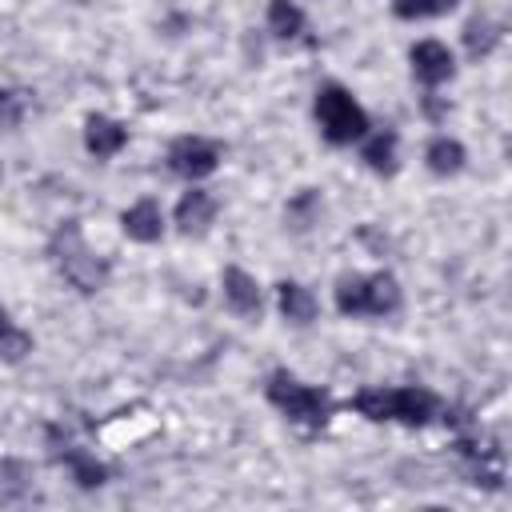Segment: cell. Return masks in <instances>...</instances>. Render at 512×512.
Wrapping results in <instances>:
<instances>
[{"label": "cell", "instance_id": "obj_14", "mask_svg": "<svg viewBox=\"0 0 512 512\" xmlns=\"http://www.w3.org/2000/svg\"><path fill=\"white\" fill-rule=\"evenodd\" d=\"M364 164L372 168V172H380V176H392L396 172V132H376V136H368V144H364Z\"/></svg>", "mask_w": 512, "mask_h": 512}, {"label": "cell", "instance_id": "obj_16", "mask_svg": "<svg viewBox=\"0 0 512 512\" xmlns=\"http://www.w3.org/2000/svg\"><path fill=\"white\" fill-rule=\"evenodd\" d=\"M268 32L280 36V40H292L304 32V12L292 4V0H272L268 4Z\"/></svg>", "mask_w": 512, "mask_h": 512}, {"label": "cell", "instance_id": "obj_3", "mask_svg": "<svg viewBox=\"0 0 512 512\" xmlns=\"http://www.w3.org/2000/svg\"><path fill=\"white\" fill-rule=\"evenodd\" d=\"M316 124L324 132V140L332 144H352L360 136H368V116L364 108L352 100L348 88L340 84H324L316 88Z\"/></svg>", "mask_w": 512, "mask_h": 512}, {"label": "cell", "instance_id": "obj_19", "mask_svg": "<svg viewBox=\"0 0 512 512\" xmlns=\"http://www.w3.org/2000/svg\"><path fill=\"white\" fill-rule=\"evenodd\" d=\"M24 108H28V96H24V92H0V124H4V128L20 124Z\"/></svg>", "mask_w": 512, "mask_h": 512}, {"label": "cell", "instance_id": "obj_2", "mask_svg": "<svg viewBox=\"0 0 512 512\" xmlns=\"http://www.w3.org/2000/svg\"><path fill=\"white\" fill-rule=\"evenodd\" d=\"M336 308L344 316H388L400 308V284L392 272L344 276L336 284Z\"/></svg>", "mask_w": 512, "mask_h": 512}, {"label": "cell", "instance_id": "obj_20", "mask_svg": "<svg viewBox=\"0 0 512 512\" xmlns=\"http://www.w3.org/2000/svg\"><path fill=\"white\" fill-rule=\"evenodd\" d=\"M0 344H12V352H16V356L28 348V336H20V332L12 328V320H8V312H4V308H0Z\"/></svg>", "mask_w": 512, "mask_h": 512}, {"label": "cell", "instance_id": "obj_15", "mask_svg": "<svg viewBox=\"0 0 512 512\" xmlns=\"http://www.w3.org/2000/svg\"><path fill=\"white\" fill-rule=\"evenodd\" d=\"M424 160H428V168H432L436 176H452V172H460V164H464V148H460V140L436 136V140L428 144Z\"/></svg>", "mask_w": 512, "mask_h": 512}, {"label": "cell", "instance_id": "obj_17", "mask_svg": "<svg viewBox=\"0 0 512 512\" xmlns=\"http://www.w3.org/2000/svg\"><path fill=\"white\" fill-rule=\"evenodd\" d=\"M460 0H392V12L400 20H424V16H444L452 12Z\"/></svg>", "mask_w": 512, "mask_h": 512}, {"label": "cell", "instance_id": "obj_1", "mask_svg": "<svg viewBox=\"0 0 512 512\" xmlns=\"http://www.w3.org/2000/svg\"><path fill=\"white\" fill-rule=\"evenodd\" d=\"M352 408L368 420H400V424H428L436 412H440V400L428 392V388H364L352 396Z\"/></svg>", "mask_w": 512, "mask_h": 512}, {"label": "cell", "instance_id": "obj_13", "mask_svg": "<svg viewBox=\"0 0 512 512\" xmlns=\"http://www.w3.org/2000/svg\"><path fill=\"white\" fill-rule=\"evenodd\" d=\"M280 312H284L292 324H308V320H316V296H312L304 284L284 280V284H280Z\"/></svg>", "mask_w": 512, "mask_h": 512}, {"label": "cell", "instance_id": "obj_5", "mask_svg": "<svg viewBox=\"0 0 512 512\" xmlns=\"http://www.w3.org/2000/svg\"><path fill=\"white\" fill-rule=\"evenodd\" d=\"M52 252H56V264H60L64 280H68V284H76L80 292H96V288L104 284L108 268L88 252V244H84V236H80L76 220H68V224L56 232Z\"/></svg>", "mask_w": 512, "mask_h": 512}, {"label": "cell", "instance_id": "obj_7", "mask_svg": "<svg viewBox=\"0 0 512 512\" xmlns=\"http://www.w3.org/2000/svg\"><path fill=\"white\" fill-rule=\"evenodd\" d=\"M412 72L420 84L436 88L456 72V60L440 40H420V44H412Z\"/></svg>", "mask_w": 512, "mask_h": 512}, {"label": "cell", "instance_id": "obj_9", "mask_svg": "<svg viewBox=\"0 0 512 512\" xmlns=\"http://www.w3.org/2000/svg\"><path fill=\"white\" fill-rule=\"evenodd\" d=\"M220 284H224V300L236 316H260V284L244 268H228Z\"/></svg>", "mask_w": 512, "mask_h": 512}, {"label": "cell", "instance_id": "obj_6", "mask_svg": "<svg viewBox=\"0 0 512 512\" xmlns=\"http://www.w3.org/2000/svg\"><path fill=\"white\" fill-rule=\"evenodd\" d=\"M216 164H220V148L204 136H180L168 148V168L184 180H200V176L216 172Z\"/></svg>", "mask_w": 512, "mask_h": 512}, {"label": "cell", "instance_id": "obj_8", "mask_svg": "<svg viewBox=\"0 0 512 512\" xmlns=\"http://www.w3.org/2000/svg\"><path fill=\"white\" fill-rule=\"evenodd\" d=\"M124 140H128L124 124H116V120H108V116H88V124H84V148H88L96 160L116 156V152L124 148Z\"/></svg>", "mask_w": 512, "mask_h": 512}, {"label": "cell", "instance_id": "obj_11", "mask_svg": "<svg viewBox=\"0 0 512 512\" xmlns=\"http://www.w3.org/2000/svg\"><path fill=\"white\" fill-rule=\"evenodd\" d=\"M212 216H216V200L204 192V188H188L184 196H180V204H176V224H180V232H204L208 224H212Z\"/></svg>", "mask_w": 512, "mask_h": 512}, {"label": "cell", "instance_id": "obj_4", "mask_svg": "<svg viewBox=\"0 0 512 512\" xmlns=\"http://www.w3.org/2000/svg\"><path fill=\"white\" fill-rule=\"evenodd\" d=\"M268 400L296 424H324L332 416V404H328V392L324 388H312L304 380H296L292 372H272L268 376Z\"/></svg>", "mask_w": 512, "mask_h": 512}, {"label": "cell", "instance_id": "obj_10", "mask_svg": "<svg viewBox=\"0 0 512 512\" xmlns=\"http://www.w3.org/2000/svg\"><path fill=\"white\" fill-rule=\"evenodd\" d=\"M120 224H124V232H128L132 240H140V244H152V240H160V232H164V216H160V204H156V200H136L132 208H124Z\"/></svg>", "mask_w": 512, "mask_h": 512}, {"label": "cell", "instance_id": "obj_18", "mask_svg": "<svg viewBox=\"0 0 512 512\" xmlns=\"http://www.w3.org/2000/svg\"><path fill=\"white\" fill-rule=\"evenodd\" d=\"M464 40H468V52H472V56H480V52H488V48L496 44V32H492V24H488V20H472V24H468V32H464Z\"/></svg>", "mask_w": 512, "mask_h": 512}, {"label": "cell", "instance_id": "obj_12", "mask_svg": "<svg viewBox=\"0 0 512 512\" xmlns=\"http://www.w3.org/2000/svg\"><path fill=\"white\" fill-rule=\"evenodd\" d=\"M56 456L64 460V468L72 472V480H76V484H84V488H96V484H104V476H108V472H104V464H100L96 456H88L84 448L64 444Z\"/></svg>", "mask_w": 512, "mask_h": 512}]
</instances>
